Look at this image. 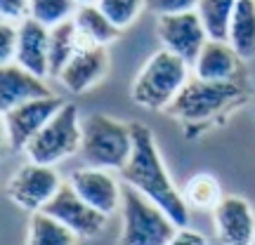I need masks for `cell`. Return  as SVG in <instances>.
I'll list each match as a JSON object with an SVG mask.
<instances>
[{"instance_id": "1", "label": "cell", "mask_w": 255, "mask_h": 245, "mask_svg": "<svg viewBox=\"0 0 255 245\" xmlns=\"http://www.w3.org/2000/svg\"><path fill=\"white\" fill-rule=\"evenodd\" d=\"M130 125H132V154L128 158L126 167L121 170V179L123 184L139 191L154 205H158L173 219L177 229H184L189 224V208L182 198V191L175 186L165 170L154 132L144 123H130Z\"/></svg>"}, {"instance_id": "2", "label": "cell", "mask_w": 255, "mask_h": 245, "mask_svg": "<svg viewBox=\"0 0 255 245\" xmlns=\"http://www.w3.org/2000/svg\"><path fill=\"white\" fill-rule=\"evenodd\" d=\"M189 62L168 50L154 52L132 81V101L146 111H165L189 81Z\"/></svg>"}, {"instance_id": "3", "label": "cell", "mask_w": 255, "mask_h": 245, "mask_svg": "<svg viewBox=\"0 0 255 245\" xmlns=\"http://www.w3.org/2000/svg\"><path fill=\"white\" fill-rule=\"evenodd\" d=\"M81 158L88 167L123 170L132 154V125L104 113H92L83 120Z\"/></svg>"}, {"instance_id": "4", "label": "cell", "mask_w": 255, "mask_h": 245, "mask_svg": "<svg viewBox=\"0 0 255 245\" xmlns=\"http://www.w3.org/2000/svg\"><path fill=\"white\" fill-rule=\"evenodd\" d=\"M83 142V123L78 116V106L66 101L62 109L57 111L52 118L47 120V125L38 132L24 154L28 156V163L38 165H52L66 161L69 156L81 151Z\"/></svg>"}, {"instance_id": "5", "label": "cell", "mask_w": 255, "mask_h": 245, "mask_svg": "<svg viewBox=\"0 0 255 245\" xmlns=\"http://www.w3.org/2000/svg\"><path fill=\"white\" fill-rule=\"evenodd\" d=\"M123 234L121 245H168L177 227L163 210L144 198L139 191L123 184Z\"/></svg>"}, {"instance_id": "6", "label": "cell", "mask_w": 255, "mask_h": 245, "mask_svg": "<svg viewBox=\"0 0 255 245\" xmlns=\"http://www.w3.org/2000/svg\"><path fill=\"white\" fill-rule=\"evenodd\" d=\"M244 90L239 87L237 81L232 82H210L201 78H189L182 92L175 97V101L168 106V113L173 118H180L184 123H201L213 116H218L220 111L232 106L237 99H241Z\"/></svg>"}, {"instance_id": "7", "label": "cell", "mask_w": 255, "mask_h": 245, "mask_svg": "<svg viewBox=\"0 0 255 245\" xmlns=\"http://www.w3.org/2000/svg\"><path fill=\"white\" fill-rule=\"evenodd\" d=\"M62 184V177L52 165L28 163L12 174V179L7 182V196L17 208L28 210L33 215L55 198Z\"/></svg>"}, {"instance_id": "8", "label": "cell", "mask_w": 255, "mask_h": 245, "mask_svg": "<svg viewBox=\"0 0 255 245\" xmlns=\"http://www.w3.org/2000/svg\"><path fill=\"white\" fill-rule=\"evenodd\" d=\"M40 212H45L52 219H57L59 224H64L69 231H73L83 241H90V238L100 236L102 231H104V227H107V219H109L107 215H102L100 210L88 205L73 191V186L69 182H64L59 186L55 198L50 200Z\"/></svg>"}, {"instance_id": "9", "label": "cell", "mask_w": 255, "mask_h": 245, "mask_svg": "<svg viewBox=\"0 0 255 245\" xmlns=\"http://www.w3.org/2000/svg\"><path fill=\"white\" fill-rule=\"evenodd\" d=\"M156 36L161 40L163 50L182 57L184 62L194 64L199 52L210 38L201 24L196 9L177 12V14H161L156 17Z\"/></svg>"}, {"instance_id": "10", "label": "cell", "mask_w": 255, "mask_h": 245, "mask_svg": "<svg viewBox=\"0 0 255 245\" xmlns=\"http://www.w3.org/2000/svg\"><path fill=\"white\" fill-rule=\"evenodd\" d=\"M66 101L57 94L50 97H38L26 104H21L17 109H12L5 113V125H7V137H9V149L14 151H24L28 142L47 125V120L62 109Z\"/></svg>"}, {"instance_id": "11", "label": "cell", "mask_w": 255, "mask_h": 245, "mask_svg": "<svg viewBox=\"0 0 255 245\" xmlns=\"http://www.w3.org/2000/svg\"><path fill=\"white\" fill-rule=\"evenodd\" d=\"M109 71V55L107 47L92 45L81 36V47L78 52L69 59V64L64 66L57 81L64 85V90L73 92V94H83V92L92 90L100 81H104V76Z\"/></svg>"}, {"instance_id": "12", "label": "cell", "mask_w": 255, "mask_h": 245, "mask_svg": "<svg viewBox=\"0 0 255 245\" xmlns=\"http://www.w3.org/2000/svg\"><path fill=\"white\" fill-rule=\"evenodd\" d=\"M69 184L73 191L81 196L88 205L95 210H100L102 215L111 217L116 210L121 208L123 200V184L114 179V174L109 170H100V167H81L71 172Z\"/></svg>"}, {"instance_id": "13", "label": "cell", "mask_w": 255, "mask_h": 245, "mask_svg": "<svg viewBox=\"0 0 255 245\" xmlns=\"http://www.w3.org/2000/svg\"><path fill=\"white\" fill-rule=\"evenodd\" d=\"M215 234L222 245H253L255 243V212L241 196H225L213 210Z\"/></svg>"}, {"instance_id": "14", "label": "cell", "mask_w": 255, "mask_h": 245, "mask_svg": "<svg viewBox=\"0 0 255 245\" xmlns=\"http://www.w3.org/2000/svg\"><path fill=\"white\" fill-rule=\"evenodd\" d=\"M55 92L47 87L43 78H38L19 64H5L0 66V116L9 113L21 104H26L38 97H50Z\"/></svg>"}, {"instance_id": "15", "label": "cell", "mask_w": 255, "mask_h": 245, "mask_svg": "<svg viewBox=\"0 0 255 245\" xmlns=\"http://www.w3.org/2000/svg\"><path fill=\"white\" fill-rule=\"evenodd\" d=\"M14 64L45 81L50 76V28L33 19H24L19 24Z\"/></svg>"}, {"instance_id": "16", "label": "cell", "mask_w": 255, "mask_h": 245, "mask_svg": "<svg viewBox=\"0 0 255 245\" xmlns=\"http://www.w3.org/2000/svg\"><path fill=\"white\" fill-rule=\"evenodd\" d=\"M194 76L210 82H232L241 71V57L227 40H208L191 64Z\"/></svg>"}, {"instance_id": "17", "label": "cell", "mask_w": 255, "mask_h": 245, "mask_svg": "<svg viewBox=\"0 0 255 245\" xmlns=\"http://www.w3.org/2000/svg\"><path fill=\"white\" fill-rule=\"evenodd\" d=\"M227 43L234 47L241 59H251L255 55V0H239L232 24H229Z\"/></svg>"}, {"instance_id": "18", "label": "cell", "mask_w": 255, "mask_h": 245, "mask_svg": "<svg viewBox=\"0 0 255 245\" xmlns=\"http://www.w3.org/2000/svg\"><path fill=\"white\" fill-rule=\"evenodd\" d=\"M73 24H76L78 33H81L88 43L102 45V47H107L109 43H114L121 33L119 28L102 14V9L97 7V5H81V7L76 9V14H73Z\"/></svg>"}, {"instance_id": "19", "label": "cell", "mask_w": 255, "mask_h": 245, "mask_svg": "<svg viewBox=\"0 0 255 245\" xmlns=\"http://www.w3.org/2000/svg\"><path fill=\"white\" fill-rule=\"evenodd\" d=\"M78 47H81V33L73 24V19L50 28V76L52 78L59 76L69 59L78 52Z\"/></svg>"}, {"instance_id": "20", "label": "cell", "mask_w": 255, "mask_h": 245, "mask_svg": "<svg viewBox=\"0 0 255 245\" xmlns=\"http://www.w3.org/2000/svg\"><path fill=\"white\" fill-rule=\"evenodd\" d=\"M180 191H182V198L189 210H210L213 212L220 205V200L225 198L218 177L208 172H199L189 177Z\"/></svg>"}, {"instance_id": "21", "label": "cell", "mask_w": 255, "mask_h": 245, "mask_svg": "<svg viewBox=\"0 0 255 245\" xmlns=\"http://www.w3.org/2000/svg\"><path fill=\"white\" fill-rule=\"evenodd\" d=\"M237 2L239 0H199L196 14L210 40H227Z\"/></svg>"}, {"instance_id": "22", "label": "cell", "mask_w": 255, "mask_h": 245, "mask_svg": "<svg viewBox=\"0 0 255 245\" xmlns=\"http://www.w3.org/2000/svg\"><path fill=\"white\" fill-rule=\"evenodd\" d=\"M78 236L45 212H33L28 222L26 245H76Z\"/></svg>"}, {"instance_id": "23", "label": "cell", "mask_w": 255, "mask_h": 245, "mask_svg": "<svg viewBox=\"0 0 255 245\" xmlns=\"http://www.w3.org/2000/svg\"><path fill=\"white\" fill-rule=\"evenodd\" d=\"M78 9L76 0H31L28 7V19H33L45 28H55L64 21L73 19Z\"/></svg>"}, {"instance_id": "24", "label": "cell", "mask_w": 255, "mask_h": 245, "mask_svg": "<svg viewBox=\"0 0 255 245\" xmlns=\"http://www.w3.org/2000/svg\"><path fill=\"white\" fill-rule=\"evenodd\" d=\"M95 5L119 31H126L142 14V9L146 7V0H97Z\"/></svg>"}, {"instance_id": "25", "label": "cell", "mask_w": 255, "mask_h": 245, "mask_svg": "<svg viewBox=\"0 0 255 245\" xmlns=\"http://www.w3.org/2000/svg\"><path fill=\"white\" fill-rule=\"evenodd\" d=\"M17 38H19V24L0 19V66L14 62V57H17Z\"/></svg>"}, {"instance_id": "26", "label": "cell", "mask_w": 255, "mask_h": 245, "mask_svg": "<svg viewBox=\"0 0 255 245\" xmlns=\"http://www.w3.org/2000/svg\"><path fill=\"white\" fill-rule=\"evenodd\" d=\"M199 0H146V7L154 12L156 17L161 14H177V12H191L196 9Z\"/></svg>"}, {"instance_id": "27", "label": "cell", "mask_w": 255, "mask_h": 245, "mask_svg": "<svg viewBox=\"0 0 255 245\" xmlns=\"http://www.w3.org/2000/svg\"><path fill=\"white\" fill-rule=\"evenodd\" d=\"M28 7L31 0H0V19L21 24L24 19H28Z\"/></svg>"}, {"instance_id": "28", "label": "cell", "mask_w": 255, "mask_h": 245, "mask_svg": "<svg viewBox=\"0 0 255 245\" xmlns=\"http://www.w3.org/2000/svg\"><path fill=\"white\" fill-rule=\"evenodd\" d=\"M168 245H208L206 236L199 231H191V229H177L175 236L168 241Z\"/></svg>"}, {"instance_id": "29", "label": "cell", "mask_w": 255, "mask_h": 245, "mask_svg": "<svg viewBox=\"0 0 255 245\" xmlns=\"http://www.w3.org/2000/svg\"><path fill=\"white\" fill-rule=\"evenodd\" d=\"M9 146V137H7V125H5V116H0V154Z\"/></svg>"}, {"instance_id": "30", "label": "cell", "mask_w": 255, "mask_h": 245, "mask_svg": "<svg viewBox=\"0 0 255 245\" xmlns=\"http://www.w3.org/2000/svg\"><path fill=\"white\" fill-rule=\"evenodd\" d=\"M76 2H78V7H81V5H95L97 0H76Z\"/></svg>"}, {"instance_id": "31", "label": "cell", "mask_w": 255, "mask_h": 245, "mask_svg": "<svg viewBox=\"0 0 255 245\" xmlns=\"http://www.w3.org/2000/svg\"><path fill=\"white\" fill-rule=\"evenodd\" d=\"M253 245H255V243H253Z\"/></svg>"}]
</instances>
